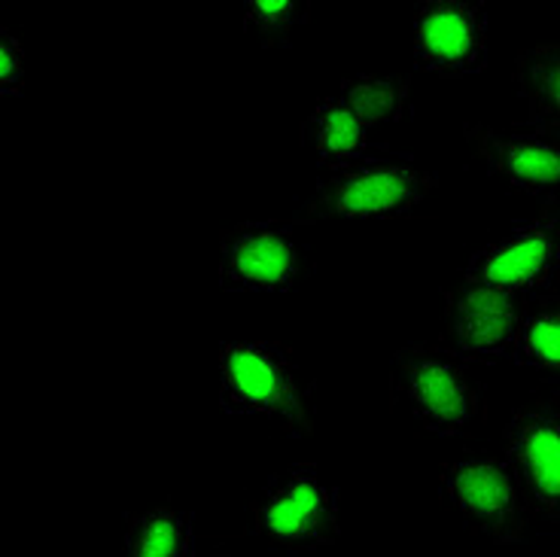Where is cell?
Wrapping results in <instances>:
<instances>
[{
  "mask_svg": "<svg viewBox=\"0 0 560 557\" xmlns=\"http://www.w3.org/2000/svg\"><path fill=\"white\" fill-rule=\"evenodd\" d=\"M220 408L229 415H259L290 436H311V391L293 350L283 341H225L220 348Z\"/></svg>",
  "mask_w": 560,
  "mask_h": 557,
  "instance_id": "1",
  "label": "cell"
},
{
  "mask_svg": "<svg viewBox=\"0 0 560 557\" xmlns=\"http://www.w3.org/2000/svg\"><path fill=\"white\" fill-rule=\"evenodd\" d=\"M393 399L406 405L420 430L439 436H469L485 420L481 393L445 345H415L396 353Z\"/></svg>",
  "mask_w": 560,
  "mask_h": 557,
  "instance_id": "2",
  "label": "cell"
},
{
  "mask_svg": "<svg viewBox=\"0 0 560 557\" xmlns=\"http://www.w3.org/2000/svg\"><path fill=\"white\" fill-rule=\"evenodd\" d=\"M253 527L280 552L311 555L341 533L338 497L314 463H295L253 500Z\"/></svg>",
  "mask_w": 560,
  "mask_h": 557,
  "instance_id": "3",
  "label": "cell"
},
{
  "mask_svg": "<svg viewBox=\"0 0 560 557\" xmlns=\"http://www.w3.org/2000/svg\"><path fill=\"white\" fill-rule=\"evenodd\" d=\"M445 502L457 515L500 545H515L530 524L533 506L503 457L466 454L439 466Z\"/></svg>",
  "mask_w": 560,
  "mask_h": 557,
  "instance_id": "4",
  "label": "cell"
},
{
  "mask_svg": "<svg viewBox=\"0 0 560 557\" xmlns=\"http://www.w3.org/2000/svg\"><path fill=\"white\" fill-rule=\"evenodd\" d=\"M433 193V177L415 165L399 162H363L338 171L323 181L308 201V217L314 220H402L411 217L423 198Z\"/></svg>",
  "mask_w": 560,
  "mask_h": 557,
  "instance_id": "5",
  "label": "cell"
},
{
  "mask_svg": "<svg viewBox=\"0 0 560 557\" xmlns=\"http://www.w3.org/2000/svg\"><path fill=\"white\" fill-rule=\"evenodd\" d=\"M533 295L463 280L445 293V348L466 362L505 360L515 350Z\"/></svg>",
  "mask_w": 560,
  "mask_h": 557,
  "instance_id": "6",
  "label": "cell"
},
{
  "mask_svg": "<svg viewBox=\"0 0 560 557\" xmlns=\"http://www.w3.org/2000/svg\"><path fill=\"white\" fill-rule=\"evenodd\" d=\"M560 265V201L548 198L542 210L497 244H488L469 259L463 280L530 295L546 287Z\"/></svg>",
  "mask_w": 560,
  "mask_h": 557,
  "instance_id": "7",
  "label": "cell"
},
{
  "mask_svg": "<svg viewBox=\"0 0 560 557\" xmlns=\"http://www.w3.org/2000/svg\"><path fill=\"white\" fill-rule=\"evenodd\" d=\"M503 460L533 512L560 524V405L533 399L505 423Z\"/></svg>",
  "mask_w": 560,
  "mask_h": 557,
  "instance_id": "8",
  "label": "cell"
},
{
  "mask_svg": "<svg viewBox=\"0 0 560 557\" xmlns=\"http://www.w3.org/2000/svg\"><path fill=\"white\" fill-rule=\"evenodd\" d=\"M488 22L478 3L463 0H427L415 19V56L427 73L469 77L485 68Z\"/></svg>",
  "mask_w": 560,
  "mask_h": 557,
  "instance_id": "9",
  "label": "cell"
},
{
  "mask_svg": "<svg viewBox=\"0 0 560 557\" xmlns=\"http://www.w3.org/2000/svg\"><path fill=\"white\" fill-rule=\"evenodd\" d=\"M466 140L500 181L518 193L560 189V138L546 128L466 126Z\"/></svg>",
  "mask_w": 560,
  "mask_h": 557,
  "instance_id": "10",
  "label": "cell"
},
{
  "mask_svg": "<svg viewBox=\"0 0 560 557\" xmlns=\"http://www.w3.org/2000/svg\"><path fill=\"white\" fill-rule=\"evenodd\" d=\"M299 278L293 237L268 223H241L220 237V283L225 290H290Z\"/></svg>",
  "mask_w": 560,
  "mask_h": 557,
  "instance_id": "11",
  "label": "cell"
},
{
  "mask_svg": "<svg viewBox=\"0 0 560 557\" xmlns=\"http://www.w3.org/2000/svg\"><path fill=\"white\" fill-rule=\"evenodd\" d=\"M299 140L308 147L311 153L320 159L326 167L348 171V167L363 165L365 159V126L357 119L345 101L332 95L323 98L308 119L299 126Z\"/></svg>",
  "mask_w": 560,
  "mask_h": 557,
  "instance_id": "12",
  "label": "cell"
},
{
  "mask_svg": "<svg viewBox=\"0 0 560 557\" xmlns=\"http://www.w3.org/2000/svg\"><path fill=\"white\" fill-rule=\"evenodd\" d=\"M515 83L533 128L560 131V46L536 43L515 58Z\"/></svg>",
  "mask_w": 560,
  "mask_h": 557,
  "instance_id": "13",
  "label": "cell"
},
{
  "mask_svg": "<svg viewBox=\"0 0 560 557\" xmlns=\"http://www.w3.org/2000/svg\"><path fill=\"white\" fill-rule=\"evenodd\" d=\"M512 357L539 378L560 384V293L533 295Z\"/></svg>",
  "mask_w": 560,
  "mask_h": 557,
  "instance_id": "14",
  "label": "cell"
},
{
  "mask_svg": "<svg viewBox=\"0 0 560 557\" xmlns=\"http://www.w3.org/2000/svg\"><path fill=\"white\" fill-rule=\"evenodd\" d=\"M192 515L174 506H155L128 515L126 557H189Z\"/></svg>",
  "mask_w": 560,
  "mask_h": 557,
  "instance_id": "15",
  "label": "cell"
},
{
  "mask_svg": "<svg viewBox=\"0 0 560 557\" xmlns=\"http://www.w3.org/2000/svg\"><path fill=\"white\" fill-rule=\"evenodd\" d=\"M338 98L357 113V119L365 128L393 126L399 123L408 111L411 98V80L406 73H365L345 80L338 89Z\"/></svg>",
  "mask_w": 560,
  "mask_h": 557,
  "instance_id": "16",
  "label": "cell"
},
{
  "mask_svg": "<svg viewBox=\"0 0 560 557\" xmlns=\"http://www.w3.org/2000/svg\"><path fill=\"white\" fill-rule=\"evenodd\" d=\"M308 3H293V0H253L244 10V22L247 28L266 43V46H278V43L293 40V34L305 22H308Z\"/></svg>",
  "mask_w": 560,
  "mask_h": 557,
  "instance_id": "17",
  "label": "cell"
},
{
  "mask_svg": "<svg viewBox=\"0 0 560 557\" xmlns=\"http://www.w3.org/2000/svg\"><path fill=\"white\" fill-rule=\"evenodd\" d=\"M22 73H25V58H22V49L15 43L13 34H3L0 40V89L10 95L22 85Z\"/></svg>",
  "mask_w": 560,
  "mask_h": 557,
  "instance_id": "18",
  "label": "cell"
},
{
  "mask_svg": "<svg viewBox=\"0 0 560 557\" xmlns=\"http://www.w3.org/2000/svg\"><path fill=\"white\" fill-rule=\"evenodd\" d=\"M196 557H235V555H225V552H208V555H196Z\"/></svg>",
  "mask_w": 560,
  "mask_h": 557,
  "instance_id": "19",
  "label": "cell"
},
{
  "mask_svg": "<svg viewBox=\"0 0 560 557\" xmlns=\"http://www.w3.org/2000/svg\"><path fill=\"white\" fill-rule=\"evenodd\" d=\"M558 138H560V131H558Z\"/></svg>",
  "mask_w": 560,
  "mask_h": 557,
  "instance_id": "20",
  "label": "cell"
}]
</instances>
